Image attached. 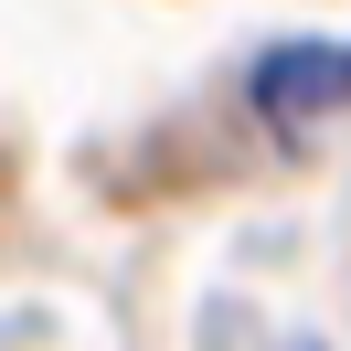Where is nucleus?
Instances as JSON below:
<instances>
[{"label":"nucleus","mask_w":351,"mask_h":351,"mask_svg":"<svg viewBox=\"0 0 351 351\" xmlns=\"http://www.w3.org/2000/svg\"><path fill=\"white\" fill-rule=\"evenodd\" d=\"M341 96H351V53H277L256 75L266 117H308V107H341Z\"/></svg>","instance_id":"obj_1"}]
</instances>
